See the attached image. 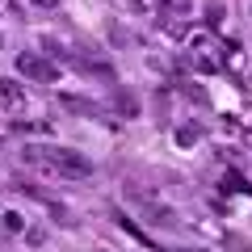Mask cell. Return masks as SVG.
Here are the masks:
<instances>
[{"label": "cell", "instance_id": "ba28073f", "mask_svg": "<svg viewBox=\"0 0 252 252\" xmlns=\"http://www.w3.org/2000/svg\"><path fill=\"white\" fill-rule=\"evenodd\" d=\"M164 4H168V9H181V13H185V4H189V0H164Z\"/></svg>", "mask_w": 252, "mask_h": 252}, {"label": "cell", "instance_id": "5b68a950", "mask_svg": "<svg viewBox=\"0 0 252 252\" xmlns=\"http://www.w3.org/2000/svg\"><path fill=\"white\" fill-rule=\"evenodd\" d=\"M198 135H202L198 126H181V130H177V143H181V147H189V143H198Z\"/></svg>", "mask_w": 252, "mask_h": 252}, {"label": "cell", "instance_id": "6da1fadb", "mask_svg": "<svg viewBox=\"0 0 252 252\" xmlns=\"http://www.w3.org/2000/svg\"><path fill=\"white\" fill-rule=\"evenodd\" d=\"M21 160L34 164V168H42V172H55V177H63V181L93 177V164L84 160L80 152H72V147H26Z\"/></svg>", "mask_w": 252, "mask_h": 252}, {"label": "cell", "instance_id": "8fae6325", "mask_svg": "<svg viewBox=\"0 0 252 252\" xmlns=\"http://www.w3.org/2000/svg\"><path fill=\"white\" fill-rule=\"evenodd\" d=\"M101 252H105V248H101Z\"/></svg>", "mask_w": 252, "mask_h": 252}, {"label": "cell", "instance_id": "7a4b0ae2", "mask_svg": "<svg viewBox=\"0 0 252 252\" xmlns=\"http://www.w3.org/2000/svg\"><path fill=\"white\" fill-rule=\"evenodd\" d=\"M17 72L26 76V80H34V84H55V76H59V67L55 63H46L42 55H17Z\"/></svg>", "mask_w": 252, "mask_h": 252}, {"label": "cell", "instance_id": "30bf717a", "mask_svg": "<svg viewBox=\"0 0 252 252\" xmlns=\"http://www.w3.org/2000/svg\"><path fill=\"white\" fill-rule=\"evenodd\" d=\"M0 46H4V34H0Z\"/></svg>", "mask_w": 252, "mask_h": 252}, {"label": "cell", "instance_id": "8992f818", "mask_svg": "<svg viewBox=\"0 0 252 252\" xmlns=\"http://www.w3.org/2000/svg\"><path fill=\"white\" fill-rule=\"evenodd\" d=\"M21 227H26V219H21V215H4V231H21Z\"/></svg>", "mask_w": 252, "mask_h": 252}, {"label": "cell", "instance_id": "52a82bcc", "mask_svg": "<svg viewBox=\"0 0 252 252\" xmlns=\"http://www.w3.org/2000/svg\"><path fill=\"white\" fill-rule=\"evenodd\" d=\"M30 4H38V9H55L59 0H30Z\"/></svg>", "mask_w": 252, "mask_h": 252}, {"label": "cell", "instance_id": "3957f363", "mask_svg": "<svg viewBox=\"0 0 252 252\" xmlns=\"http://www.w3.org/2000/svg\"><path fill=\"white\" fill-rule=\"evenodd\" d=\"M0 105H4V109H17V105H26V89L0 76Z\"/></svg>", "mask_w": 252, "mask_h": 252}, {"label": "cell", "instance_id": "277c9868", "mask_svg": "<svg viewBox=\"0 0 252 252\" xmlns=\"http://www.w3.org/2000/svg\"><path fill=\"white\" fill-rule=\"evenodd\" d=\"M114 109H118V114H126V118H139V97H135V93H126V89H118Z\"/></svg>", "mask_w": 252, "mask_h": 252}, {"label": "cell", "instance_id": "9c48e42d", "mask_svg": "<svg viewBox=\"0 0 252 252\" xmlns=\"http://www.w3.org/2000/svg\"><path fill=\"white\" fill-rule=\"evenodd\" d=\"M185 252H202V248H185Z\"/></svg>", "mask_w": 252, "mask_h": 252}]
</instances>
